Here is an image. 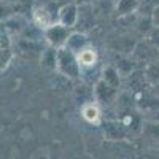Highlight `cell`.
Returning a JSON list of instances; mask_svg holds the SVG:
<instances>
[{
	"mask_svg": "<svg viewBox=\"0 0 159 159\" xmlns=\"http://www.w3.org/2000/svg\"><path fill=\"white\" fill-rule=\"evenodd\" d=\"M137 7H139V0H119L116 10L119 15H130V13L137 10Z\"/></svg>",
	"mask_w": 159,
	"mask_h": 159,
	"instance_id": "8fae6325",
	"label": "cell"
},
{
	"mask_svg": "<svg viewBox=\"0 0 159 159\" xmlns=\"http://www.w3.org/2000/svg\"><path fill=\"white\" fill-rule=\"evenodd\" d=\"M65 46H69L70 49H73L75 52H78L80 49H83L86 46V37L83 34H72Z\"/></svg>",
	"mask_w": 159,
	"mask_h": 159,
	"instance_id": "30bf717a",
	"label": "cell"
},
{
	"mask_svg": "<svg viewBox=\"0 0 159 159\" xmlns=\"http://www.w3.org/2000/svg\"><path fill=\"white\" fill-rule=\"evenodd\" d=\"M78 2H88V0H78Z\"/></svg>",
	"mask_w": 159,
	"mask_h": 159,
	"instance_id": "9a60e30c",
	"label": "cell"
},
{
	"mask_svg": "<svg viewBox=\"0 0 159 159\" xmlns=\"http://www.w3.org/2000/svg\"><path fill=\"white\" fill-rule=\"evenodd\" d=\"M57 19L67 27H73L80 19V11L76 3H65L64 7H61L57 11Z\"/></svg>",
	"mask_w": 159,
	"mask_h": 159,
	"instance_id": "277c9868",
	"label": "cell"
},
{
	"mask_svg": "<svg viewBox=\"0 0 159 159\" xmlns=\"http://www.w3.org/2000/svg\"><path fill=\"white\" fill-rule=\"evenodd\" d=\"M76 56H78V61H80L81 69H91V67H94V65L97 64V52H96V49L88 46V45L83 49H80L76 52Z\"/></svg>",
	"mask_w": 159,
	"mask_h": 159,
	"instance_id": "8992f818",
	"label": "cell"
},
{
	"mask_svg": "<svg viewBox=\"0 0 159 159\" xmlns=\"http://www.w3.org/2000/svg\"><path fill=\"white\" fill-rule=\"evenodd\" d=\"M148 76H150L151 80H156V81H159V64L151 65L150 70H148Z\"/></svg>",
	"mask_w": 159,
	"mask_h": 159,
	"instance_id": "5bb4252c",
	"label": "cell"
},
{
	"mask_svg": "<svg viewBox=\"0 0 159 159\" xmlns=\"http://www.w3.org/2000/svg\"><path fill=\"white\" fill-rule=\"evenodd\" d=\"M56 69L65 76V78H78L81 73V65H80L78 56L73 49L69 46L57 48V64Z\"/></svg>",
	"mask_w": 159,
	"mask_h": 159,
	"instance_id": "6da1fadb",
	"label": "cell"
},
{
	"mask_svg": "<svg viewBox=\"0 0 159 159\" xmlns=\"http://www.w3.org/2000/svg\"><path fill=\"white\" fill-rule=\"evenodd\" d=\"M70 27L67 25H64L62 22H56L49 25V27L45 29V38L48 40V43L54 48H62L67 45L69 38H70Z\"/></svg>",
	"mask_w": 159,
	"mask_h": 159,
	"instance_id": "7a4b0ae2",
	"label": "cell"
},
{
	"mask_svg": "<svg viewBox=\"0 0 159 159\" xmlns=\"http://www.w3.org/2000/svg\"><path fill=\"white\" fill-rule=\"evenodd\" d=\"M103 80H105V81H108L110 84H113V86L118 88V84H119L118 70H115L113 67H107V69L103 70Z\"/></svg>",
	"mask_w": 159,
	"mask_h": 159,
	"instance_id": "4fadbf2b",
	"label": "cell"
},
{
	"mask_svg": "<svg viewBox=\"0 0 159 159\" xmlns=\"http://www.w3.org/2000/svg\"><path fill=\"white\" fill-rule=\"evenodd\" d=\"M143 130H145V134L150 135L151 139L159 140V123H154V121H147V123L143 124Z\"/></svg>",
	"mask_w": 159,
	"mask_h": 159,
	"instance_id": "7c38bea8",
	"label": "cell"
},
{
	"mask_svg": "<svg viewBox=\"0 0 159 159\" xmlns=\"http://www.w3.org/2000/svg\"><path fill=\"white\" fill-rule=\"evenodd\" d=\"M34 22L38 25V27H42L43 30L49 25L59 22V19L54 18V13H52L49 8L46 7H38L34 10Z\"/></svg>",
	"mask_w": 159,
	"mask_h": 159,
	"instance_id": "5b68a950",
	"label": "cell"
},
{
	"mask_svg": "<svg viewBox=\"0 0 159 159\" xmlns=\"http://www.w3.org/2000/svg\"><path fill=\"white\" fill-rule=\"evenodd\" d=\"M105 135H107L110 140H119V139H123L126 135V132H124V126L123 124H118L115 121H108V123H105Z\"/></svg>",
	"mask_w": 159,
	"mask_h": 159,
	"instance_id": "52a82bcc",
	"label": "cell"
},
{
	"mask_svg": "<svg viewBox=\"0 0 159 159\" xmlns=\"http://www.w3.org/2000/svg\"><path fill=\"white\" fill-rule=\"evenodd\" d=\"M11 57H13L11 42H10V37L5 34V35H2V70L8 67Z\"/></svg>",
	"mask_w": 159,
	"mask_h": 159,
	"instance_id": "ba28073f",
	"label": "cell"
},
{
	"mask_svg": "<svg viewBox=\"0 0 159 159\" xmlns=\"http://www.w3.org/2000/svg\"><path fill=\"white\" fill-rule=\"evenodd\" d=\"M81 115L88 123H97L99 121V108L96 103H84L81 107Z\"/></svg>",
	"mask_w": 159,
	"mask_h": 159,
	"instance_id": "9c48e42d",
	"label": "cell"
},
{
	"mask_svg": "<svg viewBox=\"0 0 159 159\" xmlns=\"http://www.w3.org/2000/svg\"><path fill=\"white\" fill-rule=\"evenodd\" d=\"M94 96H96L97 102L108 105V103H111V102L115 100V97H116V86L110 84L108 81H105V80L102 78L100 81L96 84Z\"/></svg>",
	"mask_w": 159,
	"mask_h": 159,
	"instance_id": "3957f363",
	"label": "cell"
}]
</instances>
